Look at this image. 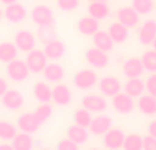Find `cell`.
Wrapping results in <instances>:
<instances>
[{
	"instance_id": "74e56055",
	"label": "cell",
	"mask_w": 156,
	"mask_h": 150,
	"mask_svg": "<svg viewBox=\"0 0 156 150\" xmlns=\"http://www.w3.org/2000/svg\"><path fill=\"white\" fill-rule=\"evenodd\" d=\"M56 4L62 11H73L80 5V0H56Z\"/></svg>"
},
{
	"instance_id": "5b68a950",
	"label": "cell",
	"mask_w": 156,
	"mask_h": 150,
	"mask_svg": "<svg viewBox=\"0 0 156 150\" xmlns=\"http://www.w3.org/2000/svg\"><path fill=\"white\" fill-rule=\"evenodd\" d=\"M85 60L94 68H104V67H107L108 62H110L107 52L101 51V49L96 48V46L86 49Z\"/></svg>"
},
{
	"instance_id": "7dc6e473",
	"label": "cell",
	"mask_w": 156,
	"mask_h": 150,
	"mask_svg": "<svg viewBox=\"0 0 156 150\" xmlns=\"http://www.w3.org/2000/svg\"><path fill=\"white\" fill-rule=\"evenodd\" d=\"M3 15H4V11H2V8H0V19H2Z\"/></svg>"
},
{
	"instance_id": "9c48e42d",
	"label": "cell",
	"mask_w": 156,
	"mask_h": 150,
	"mask_svg": "<svg viewBox=\"0 0 156 150\" xmlns=\"http://www.w3.org/2000/svg\"><path fill=\"white\" fill-rule=\"evenodd\" d=\"M41 123L37 118H36L34 113L32 112H26L23 115H21L16 120V127H18L21 131L29 132V134H34L38 128H40Z\"/></svg>"
},
{
	"instance_id": "30bf717a",
	"label": "cell",
	"mask_w": 156,
	"mask_h": 150,
	"mask_svg": "<svg viewBox=\"0 0 156 150\" xmlns=\"http://www.w3.org/2000/svg\"><path fill=\"white\" fill-rule=\"evenodd\" d=\"M122 85L118 78L115 77H104L99 80V90L101 91L103 96H107L112 98L114 96L121 91Z\"/></svg>"
},
{
	"instance_id": "ab89813d",
	"label": "cell",
	"mask_w": 156,
	"mask_h": 150,
	"mask_svg": "<svg viewBox=\"0 0 156 150\" xmlns=\"http://www.w3.org/2000/svg\"><path fill=\"white\" fill-rule=\"evenodd\" d=\"M78 148V143H76L74 141H71L70 138H66V139H60L59 143L56 145L58 150H76Z\"/></svg>"
},
{
	"instance_id": "2e32d148",
	"label": "cell",
	"mask_w": 156,
	"mask_h": 150,
	"mask_svg": "<svg viewBox=\"0 0 156 150\" xmlns=\"http://www.w3.org/2000/svg\"><path fill=\"white\" fill-rule=\"evenodd\" d=\"M52 101L59 107H66L71 102V90L69 86L58 83L52 89Z\"/></svg>"
},
{
	"instance_id": "7402d4cb",
	"label": "cell",
	"mask_w": 156,
	"mask_h": 150,
	"mask_svg": "<svg viewBox=\"0 0 156 150\" xmlns=\"http://www.w3.org/2000/svg\"><path fill=\"white\" fill-rule=\"evenodd\" d=\"M43 75L45 78V80H48V82L59 83L65 78V68L60 64H58V63H49L44 68Z\"/></svg>"
},
{
	"instance_id": "9a60e30c",
	"label": "cell",
	"mask_w": 156,
	"mask_h": 150,
	"mask_svg": "<svg viewBox=\"0 0 156 150\" xmlns=\"http://www.w3.org/2000/svg\"><path fill=\"white\" fill-rule=\"evenodd\" d=\"M81 104L88 111L96 112V113L103 112V111L107 108V101H105V98L101 96H97V94H88V96L82 97Z\"/></svg>"
},
{
	"instance_id": "83f0119b",
	"label": "cell",
	"mask_w": 156,
	"mask_h": 150,
	"mask_svg": "<svg viewBox=\"0 0 156 150\" xmlns=\"http://www.w3.org/2000/svg\"><path fill=\"white\" fill-rule=\"evenodd\" d=\"M137 107L140 109V112H143L144 115H156V97L155 96H140L137 101Z\"/></svg>"
},
{
	"instance_id": "ee69618b",
	"label": "cell",
	"mask_w": 156,
	"mask_h": 150,
	"mask_svg": "<svg viewBox=\"0 0 156 150\" xmlns=\"http://www.w3.org/2000/svg\"><path fill=\"white\" fill-rule=\"evenodd\" d=\"M0 150H14L12 148V143H3V145H0Z\"/></svg>"
},
{
	"instance_id": "f1b7e54d",
	"label": "cell",
	"mask_w": 156,
	"mask_h": 150,
	"mask_svg": "<svg viewBox=\"0 0 156 150\" xmlns=\"http://www.w3.org/2000/svg\"><path fill=\"white\" fill-rule=\"evenodd\" d=\"M66 137L70 138L71 141H74L78 145H82V143H85L86 141H88V131H86L85 127H81L78 126V124L74 123L73 126H70L67 128V131H66Z\"/></svg>"
},
{
	"instance_id": "d4e9b609",
	"label": "cell",
	"mask_w": 156,
	"mask_h": 150,
	"mask_svg": "<svg viewBox=\"0 0 156 150\" xmlns=\"http://www.w3.org/2000/svg\"><path fill=\"white\" fill-rule=\"evenodd\" d=\"M93 45L96 48L101 49L104 52H110L111 49L114 48V40L111 38V36L108 34V32H103V30H99L97 33H94L93 36Z\"/></svg>"
},
{
	"instance_id": "ac0fdd59",
	"label": "cell",
	"mask_w": 156,
	"mask_h": 150,
	"mask_svg": "<svg viewBox=\"0 0 156 150\" xmlns=\"http://www.w3.org/2000/svg\"><path fill=\"white\" fill-rule=\"evenodd\" d=\"M112 127V120L107 115H99L92 119V123L89 126V130L93 135H104L108 130Z\"/></svg>"
},
{
	"instance_id": "4fadbf2b",
	"label": "cell",
	"mask_w": 156,
	"mask_h": 150,
	"mask_svg": "<svg viewBox=\"0 0 156 150\" xmlns=\"http://www.w3.org/2000/svg\"><path fill=\"white\" fill-rule=\"evenodd\" d=\"M122 71H123L125 77L127 78H140L144 74L145 68L141 62V57H130V59L125 60Z\"/></svg>"
},
{
	"instance_id": "ba28073f",
	"label": "cell",
	"mask_w": 156,
	"mask_h": 150,
	"mask_svg": "<svg viewBox=\"0 0 156 150\" xmlns=\"http://www.w3.org/2000/svg\"><path fill=\"white\" fill-rule=\"evenodd\" d=\"M137 38L143 45H152L156 38V21H145L137 30Z\"/></svg>"
},
{
	"instance_id": "b9f144b4",
	"label": "cell",
	"mask_w": 156,
	"mask_h": 150,
	"mask_svg": "<svg viewBox=\"0 0 156 150\" xmlns=\"http://www.w3.org/2000/svg\"><path fill=\"white\" fill-rule=\"evenodd\" d=\"M7 90H8V85H7V82H5L4 78L0 77V98H2V96H3V94H4Z\"/></svg>"
},
{
	"instance_id": "f6af8a7d",
	"label": "cell",
	"mask_w": 156,
	"mask_h": 150,
	"mask_svg": "<svg viewBox=\"0 0 156 150\" xmlns=\"http://www.w3.org/2000/svg\"><path fill=\"white\" fill-rule=\"evenodd\" d=\"M0 2H2L3 4L8 5V4H12V3H16V2H18V0H0Z\"/></svg>"
},
{
	"instance_id": "44dd1931",
	"label": "cell",
	"mask_w": 156,
	"mask_h": 150,
	"mask_svg": "<svg viewBox=\"0 0 156 150\" xmlns=\"http://www.w3.org/2000/svg\"><path fill=\"white\" fill-rule=\"evenodd\" d=\"M108 34L114 40L115 44H123L129 37V27H126L121 22H114L108 27Z\"/></svg>"
},
{
	"instance_id": "5bb4252c",
	"label": "cell",
	"mask_w": 156,
	"mask_h": 150,
	"mask_svg": "<svg viewBox=\"0 0 156 150\" xmlns=\"http://www.w3.org/2000/svg\"><path fill=\"white\" fill-rule=\"evenodd\" d=\"M2 104L7 109L11 111L19 109L23 105V94L19 90H15V89H8L2 96Z\"/></svg>"
},
{
	"instance_id": "cb8c5ba5",
	"label": "cell",
	"mask_w": 156,
	"mask_h": 150,
	"mask_svg": "<svg viewBox=\"0 0 156 150\" xmlns=\"http://www.w3.org/2000/svg\"><path fill=\"white\" fill-rule=\"evenodd\" d=\"M33 96L40 102H49L52 100V87L47 82L38 80L33 86Z\"/></svg>"
},
{
	"instance_id": "d6986e66",
	"label": "cell",
	"mask_w": 156,
	"mask_h": 150,
	"mask_svg": "<svg viewBox=\"0 0 156 150\" xmlns=\"http://www.w3.org/2000/svg\"><path fill=\"white\" fill-rule=\"evenodd\" d=\"M100 29L99 21L94 18L89 16H83L77 22V30L83 36H93L94 33H97Z\"/></svg>"
},
{
	"instance_id": "f546056e",
	"label": "cell",
	"mask_w": 156,
	"mask_h": 150,
	"mask_svg": "<svg viewBox=\"0 0 156 150\" xmlns=\"http://www.w3.org/2000/svg\"><path fill=\"white\" fill-rule=\"evenodd\" d=\"M12 148L14 150H30L33 148L32 134L29 132H16V135L12 138Z\"/></svg>"
},
{
	"instance_id": "d590c367",
	"label": "cell",
	"mask_w": 156,
	"mask_h": 150,
	"mask_svg": "<svg viewBox=\"0 0 156 150\" xmlns=\"http://www.w3.org/2000/svg\"><path fill=\"white\" fill-rule=\"evenodd\" d=\"M132 7L140 15H147L154 8V0H132Z\"/></svg>"
},
{
	"instance_id": "603a6c76",
	"label": "cell",
	"mask_w": 156,
	"mask_h": 150,
	"mask_svg": "<svg viewBox=\"0 0 156 150\" xmlns=\"http://www.w3.org/2000/svg\"><path fill=\"white\" fill-rule=\"evenodd\" d=\"M88 14L92 18L97 19V21H101L105 19L110 15V7L107 5L105 2H89L88 5Z\"/></svg>"
},
{
	"instance_id": "d6a6232c",
	"label": "cell",
	"mask_w": 156,
	"mask_h": 150,
	"mask_svg": "<svg viewBox=\"0 0 156 150\" xmlns=\"http://www.w3.org/2000/svg\"><path fill=\"white\" fill-rule=\"evenodd\" d=\"M125 150H141L143 149V138L138 134H129L125 137Z\"/></svg>"
},
{
	"instance_id": "1f68e13d",
	"label": "cell",
	"mask_w": 156,
	"mask_h": 150,
	"mask_svg": "<svg viewBox=\"0 0 156 150\" xmlns=\"http://www.w3.org/2000/svg\"><path fill=\"white\" fill-rule=\"evenodd\" d=\"M16 128L12 123L0 120V139L3 141H12V138L16 135Z\"/></svg>"
},
{
	"instance_id": "f35d334b",
	"label": "cell",
	"mask_w": 156,
	"mask_h": 150,
	"mask_svg": "<svg viewBox=\"0 0 156 150\" xmlns=\"http://www.w3.org/2000/svg\"><path fill=\"white\" fill-rule=\"evenodd\" d=\"M145 90L148 94L156 97V73L151 74L145 80Z\"/></svg>"
},
{
	"instance_id": "4dcf8cb0",
	"label": "cell",
	"mask_w": 156,
	"mask_h": 150,
	"mask_svg": "<svg viewBox=\"0 0 156 150\" xmlns=\"http://www.w3.org/2000/svg\"><path fill=\"white\" fill-rule=\"evenodd\" d=\"M73 119H74V123L78 124V126L89 128L93 118H92V115H90V111H88L86 108H80V109H77L76 112H74Z\"/></svg>"
},
{
	"instance_id": "4316f807",
	"label": "cell",
	"mask_w": 156,
	"mask_h": 150,
	"mask_svg": "<svg viewBox=\"0 0 156 150\" xmlns=\"http://www.w3.org/2000/svg\"><path fill=\"white\" fill-rule=\"evenodd\" d=\"M18 48H16L15 43H10V41H3L0 43V62L2 63H10L14 59H16L18 55Z\"/></svg>"
},
{
	"instance_id": "52a82bcc",
	"label": "cell",
	"mask_w": 156,
	"mask_h": 150,
	"mask_svg": "<svg viewBox=\"0 0 156 150\" xmlns=\"http://www.w3.org/2000/svg\"><path fill=\"white\" fill-rule=\"evenodd\" d=\"M14 43H15L18 51L26 52V53L36 48V37L29 30H19L14 37Z\"/></svg>"
},
{
	"instance_id": "8d00e7d4",
	"label": "cell",
	"mask_w": 156,
	"mask_h": 150,
	"mask_svg": "<svg viewBox=\"0 0 156 150\" xmlns=\"http://www.w3.org/2000/svg\"><path fill=\"white\" fill-rule=\"evenodd\" d=\"M38 38L43 44H47L49 41L56 38V32H55L54 25L52 26H38Z\"/></svg>"
},
{
	"instance_id": "60d3db41",
	"label": "cell",
	"mask_w": 156,
	"mask_h": 150,
	"mask_svg": "<svg viewBox=\"0 0 156 150\" xmlns=\"http://www.w3.org/2000/svg\"><path fill=\"white\" fill-rule=\"evenodd\" d=\"M143 149L145 150H156V138L148 134L143 138Z\"/></svg>"
},
{
	"instance_id": "ffe728a7",
	"label": "cell",
	"mask_w": 156,
	"mask_h": 150,
	"mask_svg": "<svg viewBox=\"0 0 156 150\" xmlns=\"http://www.w3.org/2000/svg\"><path fill=\"white\" fill-rule=\"evenodd\" d=\"M44 52H45L47 57L51 60H59L63 57V55H65L66 52V46L65 44L62 43V41L59 40H52L49 41V43L45 44V46H44Z\"/></svg>"
},
{
	"instance_id": "e575fe53",
	"label": "cell",
	"mask_w": 156,
	"mask_h": 150,
	"mask_svg": "<svg viewBox=\"0 0 156 150\" xmlns=\"http://www.w3.org/2000/svg\"><path fill=\"white\" fill-rule=\"evenodd\" d=\"M36 115V118L40 120V123H45L47 120H48L49 118H51L52 115V107L48 104V102H41L40 105H38L37 108L34 109V112H33Z\"/></svg>"
},
{
	"instance_id": "484cf974",
	"label": "cell",
	"mask_w": 156,
	"mask_h": 150,
	"mask_svg": "<svg viewBox=\"0 0 156 150\" xmlns=\"http://www.w3.org/2000/svg\"><path fill=\"white\" fill-rule=\"evenodd\" d=\"M144 91H145V82H143L140 78H129L125 83V93L132 96L133 98H138L144 94Z\"/></svg>"
},
{
	"instance_id": "bcb514c9",
	"label": "cell",
	"mask_w": 156,
	"mask_h": 150,
	"mask_svg": "<svg viewBox=\"0 0 156 150\" xmlns=\"http://www.w3.org/2000/svg\"><path fill=\"white\" fill-rule=\"evenodd\" d=\"M152 46H154V49H155V51H156V38H155V40H154V43H152Z\"/></svg>"
},
{
	"instance_id": "e0dca14e",
	"label": "cell",
	"mask_w": 156,
	"mask_h": 150,
	"mask_svg": "<svg viewBox=\"0 0 156 150\" xmlns=\"http://www.w3.org/2000/svg\"><path fill=\"white\" fill-rule=\"evenodd\" d=\"M138 15H140V14L133 7H122V8H119L118 12H116L118 21L121 22V23H123L126 27H129V29L137 26Z\"/></svg>"
},
{
	"instance_id": "3957f363",
	"label": "cell",
	"mask_w": 156,
	"mask_h": 150,
	"mask_svg": "<svg viewBox=\"0 0 156 150\" xmlns=\"http://www.w3.org/2000/svg\"><path fill=\"white\" fill-rule=\"evenodd\" d=\"M32 21L34 22L37 26H52L55 25L54 12L48 5H36L32 10Z\"/></svg>"
},
{
	"instance_id": "277c9868",
	"label": "cell",
	"mask_w": 156,
	"mask_h": 150,
	"mask_svg": "<svg viewBox=\"0 0 156 150\" xmlns=\"http://www.w3.org/2000/svg\"><path fill=\"white\" fill-rule=\"evenodd\" d=\"M73 82L80 90H89L97 83V75L93 70H89V68L80 70L74 75Z\"/></svg>"
},
{
	"instance_id": "836d02e7",
	"label": "cell",
	"mask_w": 156,
	"mask_h": 150,
	"mask_svg": "<svg viewBox=\"0 0 156 150\" xmlns=\"http://www.w3.org/2000/svg\"><path fill=\"white\" fill-rule=\"evenodd\" d=\"M141 62L144 64V68L149 73H156V51H147L141 56Z\"/></svg>"
},
{
	"instance_id": "6da1fadb",
	"label": "cell",
	"mask_w": 156,
	"mask_h": 150,
	"mask_svg": "<svg viewBox=\"0 0 156 150\" xmlns=\"http://www.w3.org/2000/svg\"><path fill=\"white\" fill-rule=\"evenodd\" d=\"M26 62L27 67L30 70V74H43L44 68L48 64V57H47L44 49H32L30 52H27L26 55Z\"/></svg>"
},
{
	"instance_id": "7a4b0ae2",
	"label": "cell",
	"mask_w": 156,
	"mask_h": 150,
	"mask_svg": "<svg viewBox=\"0 0 156 150\" xmlns=\"http://www.w3.org/2000/svg\"><path fill=\"white\" fill-rule=\"evenodd\" d=\"M5 74L14 82H23L30 75V70L25 60L14 59L12 62L7 63V66H5Z\"/></svg>"
},
{
	"instance_id": "7c38bea8",
	"label": "cell",
	"mask_w": 156,
	"mask_h": 150,
	"mask_svg": "<svg viewBox=\"0 0 156 150\" xmlns=\"http://www.w3.org/2000/svg\"><path fill=\"white\" fill-rule=\"evenodd\" d=\"M112 104L114 109L119 113H129L133 111L134 108V101H133V97L129 96L127 93H121L119 91L116 96L112 97Z\"/></svg>"
},
{
	"instance_id": "8fae6325",
	"label": "cell",
	"mask_w": 156,
	"mask_h": 150,
	"mask_svg": "<svg viewBox=\"0 0 156 150\" xmlns=\"http://www.w3.org/2000/svg\"><path fill=\"white\" fill-rule=\"evenodd\" d=\"M27 15V11L25 8L23 4L21 3H12V4L5 5L4 8V16L8 22H12V23H19V22L25 21Z\"/></svg>"
},
{
	"instance_id": "7bdbcfd3",
	"label": "cell",
	"mask_w": 156,
	"mask_h": 150,
	"mask_svg": "<svg viewBox=\"0 0 156 150\" xmlns=\"http://www.w3.org/2000/svg\"><path fill=\"white\" fill-rule=\"evenodd\" d=\"M148 134H151L152 137L156 138V120H154V121H151V123H149V126H148Z\"/></svg>"
},
{
	"instance_id": "8992f818",
	"label": "cell",
	"mask_w": 156,
	"mask_h": 150,
	"mask_svg": "<svg viewBox=\"0 0 156 150\" xmlns=\"http://www.w3.org/2000/svg\"><path fill=\"white\" fill-rule=\"evenodd\" d=\"M125 137L123 131L119 128H112L111 127L104 135H103V145L104 148L111 149V150H116L123 148V142H125Z\"/></svg>"
},
{
	"instance_id": "c3c4849f",
	"label": "cell",
	"mask_w": 156,
	"mask_h": 150,
	"mask_svg": "<svg viewBox=\"0 0 156 150\" xmlns=\"http://www.w3.org/2000/svg\"><path fill=\"white\" fill-rule=\"evenodd\" d=\"M88 2H107V0H88Z\"/></svg>"
}]
</instances>
